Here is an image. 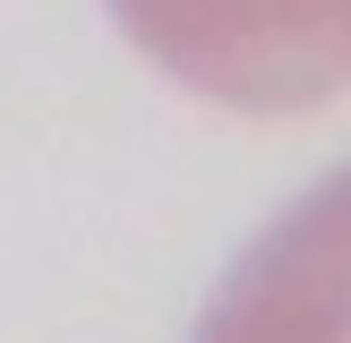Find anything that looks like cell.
Returning <instances> with one entry per match:
<instances>
[{"mask_svg": "<svg viewBox=\"0 0 351 343\" xmlns=\"http://www.w3.org/2000/svg\"><path fill=\"white\" fill-rule=\"evenodd\" d=\"M112 17L232 112H308L351 86V0H112Z\"/></svg>", "mask_w": 351, "mask_h": 343, "instance_id": "obj_1", "label": "cell"}, {"mask_svg": "<svg viewBox=\"0 0 351 343\" xmlns=\"http://www.w3.org/2000/svg\"><path fill=\"white\" fill-rule=\"evenodd\" d=\"M197 343H351V163L232 257Z\"/></svg>", "mask_w": 351, "mask_h": 343, "instance_id": "obj_2", "label": "cell"}]
</instances>
